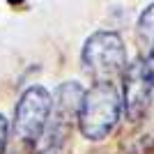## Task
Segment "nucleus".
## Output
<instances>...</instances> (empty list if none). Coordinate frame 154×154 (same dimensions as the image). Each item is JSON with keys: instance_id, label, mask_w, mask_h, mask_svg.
Here are the masks:
<instances>
[{"instance_id": "1", "label": "nucleus", "mask_w": 154, "mask_h": 154, "mask_svg": "<svg viewBox=\"0 0 154 154\" xmlns=\"http://www.w3.org/2000/svg\"><path fill=\"white\" fill-rule=\"evenodd\" d=\"M122 99L113 83H94L85 90L83 108L78 117V129L88 140H103L117 127L122 113Z\"/></svg>"}, {"instance_id": "4", "label": "nucleus", "mask_w": 154, "mask_h": 154, "mask_svg": "<svg viewBox=\"0 0 154 154\" xmlns=\"http://www.w3.org/2000/svg\"><path fill=\"white\" fill-rule=\"evenodd\" d=\"M152 90H154V81H152V76H149L147 62H145V60H136L134 64H129L127 74H124L122 103H124L127 120L131 124L147 115Z\"/></svg>"}, {"instance_id": "5", "label": "nucleus", "mask_w": 154, "mask_h": 154, "mask_svg": "<svg viewBox=\"0 0 154 154\" xmlns=\"http://www.w3.org/2000/svg\"><path fill=\"white\" fill-rule=\"evenodd\" d=\"M120 147L124 154H149L154 149V117L149 113L131 124V131L122 136Z\"/></svg>"}, {"instance_id": "6", "label": "nucleus", "mask_w": 154, "mask_h": 154, "mask_svg": "<svg viewBox=\"0 0 154 154\" xmlns=\"http://www.w3.org/2000/svg\"><path fill=\"white\" fill-rule=\"evenodd\" d=\"M138 32H140V37L154 48V2L140 14V21H138Z\"/></svg>"}, {"instance_id": "7", "label": "nucleus", "mask_w": 154, "mask_h": 154, "mask_svg": "<svg viewBox=\"0 0 154 154\" xmlns=\"http://www.w3.org/2000/svg\"><path fill=\"white\" fill-rule=\"evenodd\" d=\"M7 131H9V124L2 115H0V154L5 152V143H7Z\"/></svg>"}, {"instance_id": "3", "label": "nucleus", "mask_w": 154, "mask_h": 154, "mask_svg": "<svg viewBox=\"0 0 154 154\" xmlns=\"http://www.w3.org/2000/svg\"><path fill=\"white\" fill-rule=\"evenodd\" d=\"M51 108H53V99L46 88H42V85L28 88L14 108V124H12L14 138L35 145L48 124Z\"/></svg>"}, {"instance_id": "2", "label": "nucleus", "mask_w": 154, "mask_h": 154, "mask_svg": "<svg viewBox=\"0 0 154 154\" xmlns=\"http://www.w3.org/2000/svg\"><path fill=\"white\" fill-rule=\"evenodd\" d=\"M83 69L94 83H113L117 76H124L129 69L127 48L117 32H94L85 39L83 46Z\"/></svg>"}, {"instance_id": "8", "label": "nucleus", "mask_w": 154, "mask_h": 154, "mask_svg": "<svg viewBox=\"0 0 154 154\" xmlns=\"http://www.w3.org/2000/svg\"><path fill=\"white\" fill-rule=\"evenodd\" d=\"M145 62H147L149 76H152V81H154V48H152V51H149V55H147V60H145Z\"/></svg>"}]
</instances>
